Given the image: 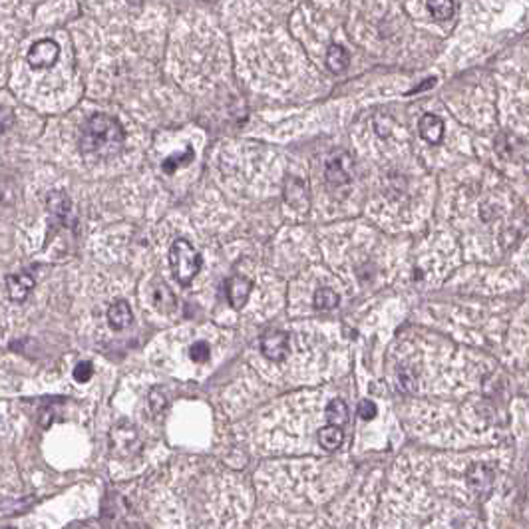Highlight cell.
Returning <instances> with one entry per match:
<instances>
[{
  "mask_svg": "<svg viewBox=\"0 0 529 529\" xmlns=\"http://www.w3.org/2000/svg\"><path fill=\"white\" fill-rule=\"evenodd\" d=\"M126 141L119 121L106 114H94L86 119L80 131V151L92 160L116 157Z\"/></svg>",
  "mask_w": 529,
  "mask_h": 529,
  "instance_id": "1",
  "label": "cell"
},
{
  "mask_svg": "<svg viewBox=\"0 0 529 529\" xmlns=\"http://www.w3.org/2000/svg\"><path fill=\"white\" fill-rule=\"evenodd\" d=\"M201 255L191 247L187 239H177L170 249V265L175 279L182 285H189L201 269Z\"/></svg>",
  "mask_w": 529,
  "mask_h": 529,
  "instance_id": "2",
  "label": "cell"
},
{
  "mask_svg": "<svg viewBox=\"0 0 529 529\" xmlns=\"http://www.w3.org/2000/svg\"><path fill=\"white\" fill-rule=\"evenodd\" d=\"M355 173V162L346 151H335L328 155V160L324 163V175L326 182L333 185H345L352 179Z\"/></svg>",
  "mask_w": 529,
  "mask_h": 529,
  "instance_id": "3",
  "label": "cell"
},
{
  "mask_svg": "<svg viewBox=\"0 0 529 529\" xmlns=\"http://www.w3.org/2000/svg\"><path fill=\"white\" fill-rule=\"evenodd\" d=\"M58 54H60V48L54 40L50 38H44V40H38V42L32 44L30 52H28V64L32 70H46V68H52L58 60Z\"/></svg>",
  "mask_w": 529,
  "mask_h": 529,
  "instance_id": "4",
  "label": "cell"
},
{
  "mask_svg": "<svg viewBox=\"0 0 529 529\" xmlns=\"http://www.w3.org/2000/svg\"><path fill=\"white\" fill-rule=\"evenodd\" d=\"M261 350H263V355L269 358V360L281 362L289 355V338H287L285 333L271 331V333L263 335V338H261Z\"/></svg>",
  "mask_w": 529,
  "mask_h": 529,
  "instance_id": "5",
  "label": "cell"
},
{
  "mask_svg": "<svg viewBox=\"0 0 529 529\" xmlns=\"http://www.w3.org/2000/svg\"><path fill=\"white\" fill-rule=\"evenodd\" d=\"M34 285H36V281H34V277L30 273H16V275H11V277L6 279V291H8L11 301H26L28 295L32 292Z\"/></svg>",
  "mask_w": 529,
  "mask_h": 529,
  "instance_id": "6",
  "label": "cell"
},
{
  "mask_svg": "<svg viewBox=\"0 0 529 529\" xmlns=\"http://www.w3.org/2000/svg\"><path fill=\"white\" fill-rule=\"evenodd\" d=\"M109 440H112V446L118 453H130L133 450V446L138 444V434L130 424H119V426L114 428Z\"/></svg>",
  "mask_w": 529,
  "mask_h": 529,
  "instance_id": "7",
  "label": "cell"
},
{
  "mask_svg": "<svg viewBox=\"0 0 529 529\" xmlns=\"http://www.w3.org/2000/svg\"><path fill=\"white\" fill-rule=\"evenodd\" d=\"M253 289V283L245 279V277H233L227 283V299L231 302L233 309H241L247 302L249 295Z\"/></svg>",
  "mask_w": 529,
  "mask_h": 529,
  "instance_id": "8",
  "label": "cell"
},
{
  "mask_svg": "<svg viewBox=\"0 0 529 529\" xmlns=\"http://www.w3.org/2000/svg\"><path fill=\"white\" fill-rule=\"evenodd\" d=\"M133 321L130 304L126 301H116L108 309V323L114 331H124L128 328Z\"/></svg>",
  "mask_w": 529,
  "mask_h": 529,
  "instance_id": "9",
  "label": "cell"
},
{
  "mask_svg": "<svg viewBox=\"0 0 529 529\" xmlns=\"http://www.w3.org/2000/svg\"><path fill=\"white\" fill-rule=\"evenodd\" d=\"M418 130H420V136L428 143H440L444 138V124L442 119L434 114H426L422 116L420 124H418Z\"/></svg>",
  "mask_w": 529,
  "mask_h": 529,
  "instance_id": "10",
  "label": "cell"
},
{
  "mask_svg": "<svg viewBox=\"0 0 529 529\" xmlns=\"http://www.w3.org/2000/svg\"><path fill=\"white\" fill-rule=\"evenodd\" d=\"M468 482H470V486L474 487L477 494H487L492 484H494V474H492V470L487 465L475 464L468 472Z\"/></svg>",
  "mask_w": 529,
  "mask_h": 529,
  "instance_id": "11",
  "label": "cell"
},
{
  "mask_svg": "<svg viewBox=\"0 0 529 529\" xmlns=\"http://www.w3.org/2000/svg\"><path fill=\"white\" fill-rule=\"evenodd\" d=\"M48 211L58 221H66V217L70 215V211H72L70 197L64 191H52L48 195Z\"/></svg>",
  "mask_w": 529,
  "mask_h": 529,
  "instance_id": "12",
  "label": "cell"
},
{
  "mask_svg": "<svg viewBox=\"0 0 529 529\" xmlns=\"http://www.w3.org/2000/svg\"><path fill=\"white\" fill-rule=\"evenodd\" d=\"M350 62V56L346 52L343 46H338V44H333L331 48H328V52H326V66L338 74V72H343L346 66Z\"/></svg>",
  "mask_w": 529,
  "mask_h": 529,
  "instance_id": "13",
  "label": "cell"
},
{
  "mask_svg": "<svg viewBox=\"0 0 529 529\" xmlns=\"http://www.w3.org/2000/svg\"><path fill=\"white\" fill-rule=\"evenodd\" d=\"M319 444L328 452L338 450L340 444H343V430L338 426H331V424L324 426L323 430H319Z\"/></svg>",
  "mask_w": 529,
  "mask_h": 529,
  "instance_id": "14",
  "label": "cell"
},
{
  "mask_svg": "<svg viewBox=\"0 0 529 529\" xmlns=\"http://www.w3.org/2000/svg\"><path fill=\"white\" fill-rule=\"evenodd\" d=\"M326 420L331 422V426H343L348 420V406L343 400H333L326 408Z\"/></svg>",
  "mask_w": 529,
  "mask_h": 529,
  "instance_id": "15",
  "label": "cell"
},
{
  "mask_svg": "<svg viewBox=\"0 0 529 529\" xmlns=\"http://www.w3.org/2000/svg\"><path fill=\"white\" fill-rule=\"evenodd\" d=\"M338 302H340V297L328 287H323V289L314 292V307L321 309V311H331V309H335Z\"/></svg>",
  "mask_w": 529,
  "mask_h": 529,
  "instance_id": "16",
  "label": "cell"
},
{
  "mask_svg": "<svg viewBox=\"0 0 529 529\" xmlns=\"http://www.w3.org/2000/svg\"><path fill=\"white\" fill-rule=\"evenodd\" d=\"M428 11H430V14H432L434 18H438V20H448V18H452L456 6H453L452 2H428Z\"/></svg>",
  "mask_w": 529,
  "mask_h": 529,
  "instance_id": "17",
  "label": "cell"
},
{
  "mask_svg": "<svg viewBox=\"0 0 529 529\" xmlns=\"http://www.w3.org/2000/svg\"><path fill=\"white\" fill-rule=\"evenodd\" d=\"M191 157H194V151L191 150L185 151V155H172V157H167V160L163 162V172L173 173L179 165H185V163L189 162Z\"/></svg>",
  "mask_w": 529,
  "mask_h": 529,
  "instance_id": "18",
  "label": "cell"
},
{
  "mask_svg": "<svg viewBox=\"0 0 529 529\" xmlns=\"http://www.w3.org/2000/svg\"><path fill=\"white\" fill-rule=\"evenodd\" d=\"M189 355L194 358L195 362H207L209 357H211V350H209V345L207 343H195L189 350Z\"/></svg>",
  "mask_w": 529,
  "mask_h": 529,
  "instance_id": "19",
  "label": "cell"
},
{
  "mask_svg": "<svg viewBox=\"0 0 529 529\" xmlns=\"http://www.w3.org/2000/svg\"><path fill=\"white\" fill-rule=\"evenodd\" d=\"M94 374V367L92 362H80L78 367L74 368V380L76 382H88Z\"/></svg>",
  "mask_w": 529,
  "mask_h": 529,
  "instance_id": "20",
  "label": "cell"
},
{
  "mask_svg": "<svg viewBox=\"0 0 529 529\" xmlns=\"http://www.w3.org/2000/svg\"><path fill=\"white\" fill-rule=\"evenodd\" d=\"M358 414L362 420H372L376 416V404L372 400H362L360 406H358Z\"/></svg>",
  "mask_w": 529,
  "mask_h": 529,
  "instance_id": "21",
  "label": "cell"
},
{
  "mask_svg": "<svg viewBox=\"0 0 529 529\" xmlns=\"http://www.w3.org/2000/svg\"><path fill=\"white\" fill-rule=\"evenodd\" d=\"M14 121H16V118H14L11 108H0V131L11 130Z\"/></svg>",
  "mask_w": 529,
  "mask_h": 529,
  "instance_id": "22",
  "label": "cell"
},
{
  "mask_svg": "<svg viewBox=\"0 0 529 529\" xmlns=\"http://www.w3.org/2000/svg\"><path fill=\"white\" fill-rule=\"evenodd\" d=\"M458 529H484V525L480 521H475V519H465L458 525Z\"/></svg>",
  "mask_w": 529,
  "mask_h": 529,
  "instance_id": "23",
  "label": "cell"
},
{
  "mask_svg": "<svg viewBox=\"0 0 529 529\" xmlns=\"http://www.w3.org/2000/svg\"><path fill=\"white\" fill-rule=\"evenodd\" d=\"M6 529H12V528H6Z\"/></svg>",
  "mask_w": 529,
  "mask_h": 529,
  "instance_id": "24",
  "label": "cell"
}]
</instances>
